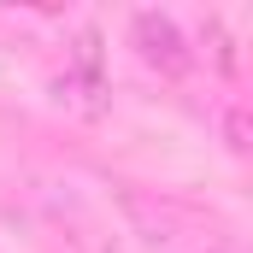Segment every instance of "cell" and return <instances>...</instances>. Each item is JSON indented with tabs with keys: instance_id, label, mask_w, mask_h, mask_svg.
Segmentation results:
<instances>
[{
	"instance_id": "1",
	"label": "cell",
	"mask_w": 253,
	"mask_h": 253,
	"mask_svg": "<svg viewBox=\"0 0 253 253\" xmlns=\"http://www.w3.org/2000/svg\"><path fill=\"white\" fill-rule=\"evenodd\" d=\"M141 236L153 253H242L236 230L206 218L200 206H183V200H153V194H124Z\"/></svg>"
},
{
	"instance_id": "2",
	"label": "cell",
	"mask_w": 253,
	"mask_h": 253,
	"mask_svg": "<svg viewBox=\"0 0 253 253\" xmlns=\"http://www.w3.org/2000/svg\"><path fill=\"white\" fill-rule=\"evenodd\" d=\"M106 53H100V30H77V42L65 47V65L53 71V100L71 118H100L106 112Z\"/></svg>"
},
{
	"instance_id": "3",
	"label": "cell",
	"mask_w": 253,
	"mask_h": 253,
	"mask_svg": "<svg viewBox=\"0 0 253 253\" xmlns=\"http://www.w3.org/2000/svg\"><path fill=\"white\" fill-rule=\"evenodd\" d=\"M129 42H135L141 65L159 71V77H189L194 71V47H189V36L177 30L171 12H135L129 18Z\"/></svg>"
}]
</instances>
